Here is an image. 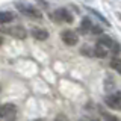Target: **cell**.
I'll return each instance as SVG.
<instances>
[{"label":"cell","mask_w":121,"mask_h":121,"mask_svg":"<svg viewBox=\"0 0 121 121\" xmlns=\"http://www.w3.org/2000/svg\"><path fill=\"white\" fill-rule=\"evenodd\" d=\"M15 8L18 9V12H21L23 15H26V17H29V18H33V20H41V18H43L41 11L38 9L35 5H32V3L17 2L15 3Z\"/></svg>","instance_id":"cell-1"},{"label":"cell","mask_w":121,"mask_h":121,"mask_svg":"<svg viewBox=\"0 0 121 121\" xmlns=\"http://www.w3.org/2000/svg\"><path fill=\"white\" fill-rule=\"evenodd\" d=\"M0 32L6 33V35H9V36H14V38H17V39H24V38L27 36V30L20 24L8 26V27H0Z\"/></svg>","instance_id":"cell-2"},{"label":"cell","mask_w":121,"mask_h":121,"mask_svg":"<svg viewBox=\"0 0 121 121\" xmlns=\"http://www.w3.org/2000/svg\"><path fill=\"white\" fill-rule=\"evenodd\" d=\"M52 20L56 21V23H73L74 17H73V14H71L68 9H65V8H59V9H56V11L52 12Z\"/></svg>","instance_id":"cell-3"},{"label":"cell","mask_w":121,"mask_h":121,"mask_svg":"<svg viewBox=\"0 0 121 121\" xmlns=\"http://www.w3.org/2000/svg\"><path fill=\"white\" fill-rule=\"evenodd\" d=\"M79 32H82V33H94V35H100L103 30H101V27H98L97 24H94V23L91 21V18L85 17V18H82V23H80V27H79Z\"/></svg>","instance_id":"cell-4"},{"label":"cell","mask_w":121,"mask_h":121,"mask_svg":"<svg viewBox=\"0 0 121 121\" xmlns=\"http://www.w3.org/2000/svg\"><path fill=\"white\" fill-rule=\"evenodd\" d=\"M15 113H17V106L14 103H5L0 106V120L11 121L15 118Z\"/></svg>","instance_id":"cell-5"},{"label":"cell","mask_w":121,"mask_h":121,"mask_svg":"<svg viewBox=\"0 0 121 121\" xmlns=\"http://www.w3.org/2000/svg\"><path fill=\"white\" fill-rule=\"evenodd\" d=\"M106 106H109L113 111H121V91H117V92L109 94L108 97L104 98Z\"/></svg>","instance_id":"cell-6"},{"label":"cell","mask_w":121,"mask_h":121,"mask_svg":"<svg viewBox=\"0 0 121 121\" xmlns=\"http://www.w3.org/2000/svg\"><path fill=\"white\" fill-rule=\"evenodd\" d=\"M60 38H62V41H64L67 45H76V44L79 43V35H77V32H74V30H71V29L64 30V32L60 33Z\"/></svg>","instance_id":"cell-7"},{"label":"cell","mask_w":121,"mask_h":121,"mask_svg":"<svg viewBox=\"0 0 121 121\" xmlns=\"http://www.w3.org/2000/svg\"><path fill=\"white\" fill-rule=\"evenodd\" d=\"M30 35L38 41H45L48 38V32L45 29H41V27H33L30 30Z\"/></svg>","instance_id":"cell-8"},{"label":"cell","mask_w":121,"mask_h":121,"mask_svg":"<svg viewBox=\"0 0 121 121\" xmlns=\"http://www.w3.org/2000/svg\"><path fill=\"white\" fill-rule=\"evenodd\" d=\"M15 20V14L12 11H2L0 12V26L6 24V23H11Z\"/></svg>","instance_id":"cell-9"},{"label":"cell","mask_w":121,"mask_h":121,"mask_svg":"<svg viewBox=\"0 0 121 121\" xmlns=\"http://www.w3.org/2000/svg\"><path fill=\"white\" fill-rule=\"evenodd\" d=\"M109 53L111 52H109L104 45H101L100 43H97L95 45H94V56H97V58H106Z\"/></svg>","instance_id":"cell-10"},{"label":"cell","mask_w":121,"mask_h":121,"mask_svg":"<svg viewBox=\"0 0 121 121\" xmlns=\"http://www.w3.org/2000/svg\"><path fill=\"white\" fill-rule=\"evenodd\" d=\"M111 68H112V70H115L117 73L121 74V59L117 58V56H113V58L111 59Z\"/></svg>","instance_id":"cell-11"},{"label":"cell","mask_w":121,"mask_h":121,"mask_svg":"<svg viewBox=\"0 0 121 121\" xmlns=\"http://www.w3.org/2000/svg\"><path fill=\"white\" fill-rule=\"evenodd\" d=\"M86 11H88V12H91V14L94 15V17H97L98 20H100L101 23H103V24H106V26H109V21L106 20V18H104V17H103V15H101L100 12H98V11H95V9H92V8H86Z\"/></svg>","instance_id":"cell-12"},{"label":"cell","mask_w":121,"mask_h":121,"mask_svg":"<svg viewBox=\"0 0 121 121\" xmlns=\"http://www.w3.org/2000/svg\"><path fill=\"white\" fill-rule=\"evenodd\" d=\"M80 53H82V55H86V56H94V48H91V47H88V45H85V47H82Z\"/></svg>","instance_id":"cell-13"},{"label":"cell","mask_w":121,"mask_h":121,"mask_svg":"<svg viewBox=\"0 0 121 121\" xmlns=\"http://www.w3.org/2000/svg\"><path fill=\"white\" fill-rule=\"evenodd\" d=\"M103 117H104V120H106V121H121L118 117L111 115V113H106V112H103Z\"/></svg>","instance_id":"cell-14"},{"label":"cell","mask_w":121,"mask_h":121,"mask_svg":"<svg viewBox=\"0 0 121 121\" xmlns=\"http://www.w3.org/2000/svg\"><path fill=\"white\" fill-rule=\"evenodd\" d=\"M53 121H68V118H67L65 115H62V113H60V115H58V117H56V118L53 120Z\"/></svg>","instance_id":"cell-15"},{"label":"cell","mask_w":121,"mask_h":121,"mask_svg":"<svg viewBox=\"0 0 121 121\" xmlns=\"http://www.w3.org/2000/svg\"><path fill=\"white\" fill-rule=\"evenodd\" d=\"M2 44H3V38L0 36V45H2Z\"/></svg>","instance_id":"cell-16"},{"label":"cell","mask_w":121,"mask_h":121,"mask_svg":"<svg viewBox=\"0 0 121 121\" xmlns=\"http://www.w3.org/2000/svg\"><path fill=\"white\" fill-rule=\"evenodd\" d=\"M33 121H44V120H33Z\"/></svg>","instance_id":"cell-17"},{"label":"cell","mask_w":121,"mask_h":121,"mask_svg":"<svg viewBox=\"0 0 121 121\" xmlns=\"http://www.w3.org/2000/svg\"><path fill=\"white\" fill-rule=\"evenodd\" d=\"M85 2H92V0H85Z\"/></svg>","instance_id":"cell-18"},{"label":"cell","mask_w":121,"mask_h":121,"mask_svg":"<svg viewBox=\"0 0 121 121\" xmlns=\"http://www.w3.org/2000/svg\"><path fill=\"white\" fill-rule=\"evenodd\" d=\"M94 121H98V120H94Z\"/></svg>","instance_id":"cell-19"},{"label":"cell","mask_w":121,"mask_h":121,"mask_svg":"<svg viewBox=\"0 0 121 121\" xmlns=\"http://www.w3.org/2000/svg\"><path fill=\"white\" fill-rule=\"evenodd\" d=\"M80 121H82V120H80Z\"/></svg>","instance_id":"cell-20"}]
</instances>
